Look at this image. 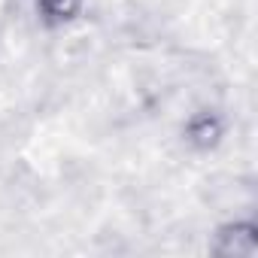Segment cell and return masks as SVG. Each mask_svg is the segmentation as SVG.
Masks as SVG:
<instances>
[{
	"label": "cell",
	"instance_id": "1",
	"mask_svg": "<svg viewBox=\"0 0 258 258\" xmlns=\"http://www.w3.org/2000/svg\"><path fill=\"white\" fill-rule=\"evenodd\" d=\"M258 249V228L255 222H228L222 228H216L213 234V252L225 255V258H249Z\"/></svg>",
	"mask_w": 258,
	"mask_h": 258
},
{
	"label": "cell",
	"instance_id": "2",
	"mask_svg": "<svg viewBox=\"0 0 258 258\" xmlns=\"http://www.w3.org/2000/svg\"><path fill=\"white\" fill-rule=\"evenodd\" d=\"M222 137H225V121H222L216 112H210V109L195 112V115L185 121V127H182V140H185L191 149H198V152L216 149V146L222 143Z\"/></svg>",
	"mask_w": 258,
	"mask_h": 258
},
{
	"label": "cell",
	"instance_id": "3",
	"mask_svg": "<svg viewBox=\"0 0 258 258\" xmlns=\"http://www.w3.org/2000/svg\"><path fill=\"white\" fill-rule=\"evenodd\" d=\"M34 10H37V19L43 28L58 31V28L73 25L82 16L85 0H34Z\"/></svg>",
	"mask_w": 258,
	"mask_h": 258
}]
</instances>
